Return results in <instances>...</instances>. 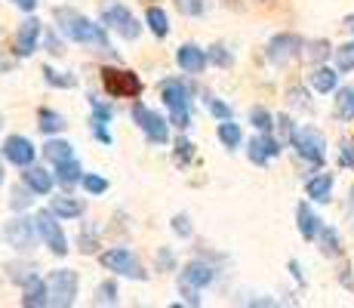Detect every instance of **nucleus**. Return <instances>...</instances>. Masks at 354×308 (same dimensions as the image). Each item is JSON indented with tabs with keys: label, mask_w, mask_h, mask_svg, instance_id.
Returning <instances> with one entry per match:
<instances>
[{
	"label": "nucleus",
	"mask_w": 354,
	"mask_h": 308,
	"mask_svg": "<svg viewBox=\"0 0 354 308\" xmlns=\"http://www.w3.org/2000/svg\"><path fill=\"white\" fill-rule=\"evenodd\" d=\"M53 19H56V28L62 37L74 40V44L93 46V50H99V53H111V40H108V34H105V25H96L80 10H74V6H56Z\"/></svg>",
	"instance_id": "nucleus-1"
},
{
	"label": "nucleus",
	"mask_w": 354,
	"mask_h": 308,
	"mask_svg": "<svg viewBox=\"0 0 354 308\" xmlns=\"http://www.w3.org/2000/svg\"><path fill=\"white\" fill-rule=\"evenodd\" d=\"M160 99L163 105L169 108V123L179 129H185L188 123H192V93H188V87L182 84V80L169 78L160 84Z\"/></svg>",
	"instance_id": "nucleus-2"
},
{
	"label": "nucleus",
	"mask_w": 354,
	"mask_h": 308,
	"mask_svg": "<svg viewBox=\"0 0 354 308\" xmlns=\"http://www.w3.org/2000/svg\"><path fill=\"white\" fill-rule=\"evenodd\" d=\"M102 84L111 99H139L142 78L129 68H102Z\"/></svg>",
	"instance_id": "nucleus-3"
},
{
	"label": "nucleus",
	"mask_w": 354,
	"mask_h": 308,
	"mask_svg": "<svg viewBox=\"0 0 354 308\" xmlns=\"http://www.w3.org/2000/svg\"><path fill=\"white\" fill-rule=\"evenodd\" d=\"M99 262L105 265L108 271H114L118 278H133V280H148V271L145 265L136 259L133 250H127V246H111V250H105L99 256Z\"/></svg>",
	"instance_id": "nucleus-4"
},
{
	"label": "nucleus",
	"mask_w": 354,
	"mask_h": 308,
	"mask_svg": "<svg viewBox=\"0 0 354 308\" xmlns=\"http://www.w3.org/2000/svg\"><path fill=\"white\" fill-rule=\"evenodd\" d=\"M133 120H136V127L145 133V139L151 142V145H167L169 142V123H167L163 114L154 111V108L136 102L133 105Z\"/></svg>",
	"instance_id": "nucleus-5"
},
{
	"label": "nucleus",
	"mask_w": 354,
	"mask_h": 308,
	"mask_svg": "<svg viewBox=\"0 0 354 308\" xmlns=\"http://www.w3.org/2000/svg\"><path fill=\"white\" fill-rule=\"evenodd\" d=\"M290 145L296 148V154L302 161L315 163V167H321L326 157V142H324L321 129H315V127H296V133L290 136Z\"/></svg>",
	"instance_id": "nucleus-6"
},
{
	"label": "nucleus",
	"mask_w": 354,
	"mask_h": 308,
	"mask_svg": "<svg viewBox=\"0 0 354 308\" xmlns=\"http://www.w3.org/2000/svg\"><path fill=\"white\" fill-rule=\"evenodd\" d=\"M46 284H50V305H56V308L74 305V299H77V290H80L77 271H71V269H56V271H50Z\"/></svg>",
	"instance_id": "nucleus-7"
},
{
	"label": "nucleus",
	"mask_w": 354,
	"mask_h": 308,
	"mask_svg": "<svg viewBox=\"0 0 354 308\" xmlns=\"http://www.w3.org/2000/svg\"><path fill=\"white\" fill-rule=\"evenodd\" d=\"M34 225H37V235L44 246H50L53 256H68V237L62 231V222H59V216L53 213V210H40L37 216H34Z\"/></svg>",
	"instance_id": "nucleus-8"
},
{
	"label": "nucleus",
	"mask_w": 354,
	"mask_h": 308,
	"mask_svg": "<svg viewBox=\"0 0 354 308\" xmlns=\"http://www.w3.org/2000/svg\"><path fill=\"white\" fill-rule=\"evenodd\" d=\"M102 25H105L108 31H114L118 37H124V40H136L142 34V22L127 10L124 3H108L105 10H102Z\"/></svg>",
	"instance_id": "nucleus-9"
},
{
	"label": "nucleus",
	"mask_w": 354,
	"mask_h": 308,
	"mask_svg": "<svg viewBox=\"0 0 354 308\" xmlns=\"http://www.w3.org/2000/svg\"><path fill=\"white\" fill-rule=\"evenodd\" d=\"M302 46L305 44L299 34H290V31L274 34V37L268 40V46H265V59H268L271 65H290V62L302 53Z\"/></svg>",
	"instance_id": "nucleus-10"
},
{
	"label": "nucleus",
	"mask_w": 354,
	"mask_h": 308,
	"mask_svg": "<svg viewBox=\"0 0 354 308\" xmlns=\"http://www.w3.org/2000/svg\"><path fill=\"white\" fill-rule=\"evenodd\" d=\"M3 237H6V244L16 246V250L31 253L40 235H37V225H34V219H28V216H16V219H10V222H6Z\"/></svg>",
	"instance_id": "nucleus-11"
},
{
	"label": "nucleus",
	"mask_w": 354,
	"mask_h": 308,
	"mask_svg": "<svg viewBox=\"0 0 354 308\" xmlns=\"http://www.w3.org/2000/svg\"><path fill=\"white\" fill-rule=\"evenodd\" d=\"M40 37H44V22H40V19H34V16H28L22 25H19V31H16V56H22V59L34 56Z\"/></svg>",
	"instance_id": "nucleus-12"
},
{
	"label": "nucleus",
	"mask_w": 354,
	"mask_h": 308,
	"mask_svg": "<svg viewBox=\"0 0 354 308\" xmlns=\"http://www.w3.org/2000/svg\"><path fill=\"white\" fill-rule=\"evenodd\" d=\"M3 157L12 163V167H31L34 157H37V148L31 145L28 136H6L3 142Z\"/></svg>",
	"instance_id": "nucleus-13"
},
{
	"label": "nucleus",
	"mask_w": 354,
	"mask_h": 308,
	"mask_svg": "<svg viewBox=\"0 0 354 308\" xmlns=\"http://www.w3.org/2000/svg\"><path fill=\"white\" fill-rule=\"evenodd\" d=\"M277 154H281V142L271 139V133H262V136H256V139L247 142V157L256 163V167H265V163Z\"/></svg>",
	"instance_id": "nucleus-14"
},
{
	"label": "nucleus",
	"mask_w": 354,
	"mask_h": 308,
	"mask_svg": "<svg viewBox=\"0 0 354 308\" xmlns=\"http://www.w3.org/2000/svg\"><path fill=\"white\" fill-rule=\"evenodd\" d=\"M176 62H179V68L185 74H203V68L209 65V56H207V50H201L197 44H185L176 53Z\"/></svg>",
	"instance_id": "nucleus-15"
},
{
	"label": "nucleus",
	"mask_w": 354,
	"mask_h": 308,
	"mask_svg": "<svg viewBox=\"0 0 354 308\" xmlns=\"http://www.w3.org/2000/svg\"><path fill=\"white\" fill-rule=\"evenodd\" d=\"M216 275L219 271L213 269V265H207V262H201V259H192V262L182 269V275H179V280H185V284H192V287H209L216 280Z\"/></svg>",
	"instance_id": "nucleus-16"
},
{
	"label": "nucleus",
	"mask_w": 354,
	"mask_h": 308,
	"mask_svg": "<svg viewBox=\"0 0 354 308\" xmlns=\"http://www.w3.org/2000/svg\"><path fill=\"white\" fill-rule=\"evenodd\" d=\"M296 225H299V235L305 237V241H317V235H321V216L311 210V203H299L296 207Z\"/></svg>",
	"instance_id": "nucleus-17"
},
{
	"label": "nucleus",
	"mask_w": 354,
	"mask_h": 308,
	"mask_svg": "<svg viewBox=\"0 0 354 308\" xmlns=\"http://www.w3.org/2000/svg\"><path fill=\"white\" fill-rule=\"evenodd\" d=\"M22 305H28V308L50 305V284L40 275H34L28 284H22Z\"/></svg>",
	"instance_id": "nucleus-18"
},
{
	"label": "nucleus",
	"mask_w": 354,
	"mask_h": 308,
	"mask_svg": "<svg viewBox=\"0 0 354 308\" xmlns=\"http://www.w3.org/2000/svg\"><path fill=\"white\" fill-rule=\"evenodd\" d=\"M22 179L25 185L34 191V194H50L53 191V185H56V173H46L44 167H25V173H22Z\"/></svg>",
	"instance_id": "nucleus-19"
},
{
	"label": "nucleus",
	"mask_w": 354,
	"mask_h": 308,
	"mask_svg": "<svg viewBox=\"0 0 354 308\" xmlns=\"http://www.w3.org/2000/svg\"><path fill=\"white\" fill-rule=\"evenodd\" d=\"M50 210H53V213H56L59 219H80V216H84V210H86V203L80 201V197L65 194V197H53Z\"/></svg>",
	"instance_id": "nucleus-20"
},
{
	"label": "nucleus",
	"mask_w": 354,
	"mask_h": 308,
	"mask_svg": "<svg viewBox=\"0 0 354 308\" xmlns=\"http://www.w3.org/2000/svg\"><path fill=\"white\" fill-rule=\"evenodd\" d=\"M56 182L62 185V188H74V185L84 182V167H80L74 157H68V161L56 163Z\"/></svg>",
	"instance_id": "nucleus-21"
},
{
	"label": "nucleus",
	"mask_w": 354,
	"mask_h": 308,
	"mask_svg": "<svg viewBox=\"0 0 354 308\" xmlns=\"http://www.w3.org/2000/svg\"><path fill=\"white\" fill-rule=\"evenodd\" d=\"M336 80H339V74L333 71V68H326V65H315L311 68V74H308V84H311V90L315 93H333L336 90Z\"/></svg>",
	"instance_id": "nucleus-22"
},
{
	"label": "nucleus",
	"mask_w": 354,
	"mask_h": 308,
	"mask_svg": "<svg viewBox=\"0 0 354 308\" xmlns=\"http://www.w3.org/2000/svg\"><path fill=\"white\" fill-rule=\"evenodd\" d=\"M305 191H308V197H311V201H317V203L333 201V176L330 173L315 176V179L305 182Z\"/></svg>",
	"instance_id": "nucleus-23"
},
{
	"label": "nucleus",
	"mask_w": 354,
	"mask_h": 308,
	"mask_svg": "<svg viewBox=\"0 0 354 308\" xmlns=\"http://www.w3.org/2000/svg\"><path fill=\"white\" fill-rule=\"evenodd\" d=\"M65 127H68V120L59 111H53V108H40L37 111V129L44 136H56V133H62Z\"/></svg>",
	"instance_id": "nucleus-24"
},
{
	"label": "nucleus",
	"mask_w": 354,
	"mask_h": 308,
	"mask_svg": "<svg viewBox=\"0 0 354 308\" xmlns=\"http://www.w3.org/2000/svg\"><path fill=\"white\" fill-rule=\"evenodd\" d=\"M68 157H74L71 142H65V139H50V142H44V161H50L53 167H56V163H62V161H68Z\"/></svg>",
	"instance_id": "nucleus-25"
},
{
	"label": "nucleus",
	"mask_w": 354,
	"mask_h": 308,
	"mask_svg": "<svg viewBox=\"0 0 354 308\" xmlns=\"http://www.w3.org/2000/svg\"><path fill=\"white\" fill-rule=\"evenodd\" d=\"M216 136H219V142L225 148H241V142H243V133H241V123H234V120H219V129H216Z\"/></svg>",
	"instance_id": "nucleus-26"
},
{
	"label": "nucleus",
	"mask_w": 354,
	"mask_h": 308,
	"mask_svg": "<svg viewBox=\"0 0 354 308\" xmlns=\"http://www.w3.org/2000/svg\"><path fill=\"white\" fill-rule=\"evenodd\" d=\"M317 246H321L324 256H342V241H339V231L333 225H324L321 235H317Z\"/></svg>",
	"instance_id": "nucleus-27"
},
{
	"label": "nucleus",
	"mask_w": 354,
	"mask_h": 308,
	"mask_svg": "<svg viewBox=\"0 0 354 308\" xmlns=\"http://www.w3.org/2000/svg\"><path fill=\"white\" fill-rule=\"evenodd\" d=\"M40 74H44V80L50 87H56V90H74V87H77V78H74L71 71H56V68L46 65Z\"/></svg>",
	"instance_id": "nucleus-28"
},
{
	"label": "nucleus",
	"mask_w": 354,
	"mask_h": 308,
	"mask_svg": "<svg viewBox=\"0 0 354 308\" xmlns=\"http://www.w3.org/2000/svg\"><path fill=\"white\" fill-rule=\"evenodd\" d=\"M145 25L154 34H158V37H167V34H169V16H167V10H160V6H148Z\"/></svg>",
	"instance_id": "nucleus-29"
},
{
	"label": "nucleus",
	"mask_w": 354,
	"mask_h": 308,
	"mask_svg": "<svg viewBox=\"0 0 354 308\" xmlns=\"http://www.w3.org/2000/svg\"><path fill=\"white\" fill-rule=\"evenodd\" d=\"M336 118L339 120H354V87H342L336 93Z\"/></svg>",
	"instance_id": "nucleus-30"
},
{
	"label": "nucleus",
	"mask_w": 354,
	"mask_h": 308,
	"mask_svg": "<svg viewBox=\"0 0 354 308\" xmlns=\"http://www.w3.org/2000/svg\"><path fill=\"white\" fill-rule=\"evenodd\" d=\"M250 123H253L259 133H271V129L277 127L274 118H271V111H268V108H262V105H256L253 111H250Z\"/></svg>",
	"instance_id": "nucleus-31"
},
{
	"label": "nucleus",
	"mask_w": 354,
	"mask_h": 308,
	"mask_svg": "<svg viewBox=\"0 0 354 308\" xmlns=\"http://www.w3.org/2000/svg\"><path fill=\"white\" fill-rule=\"evenodd\" d=\"M96 296L102 305H118L120 302V290H118V280H102L96 287Z\"/></svg>",
	"instance_id": "nucleus-32"
},
{
	"label": "nucleus",
	"mask_w": 354,
	"mask_h": 308,
	"mask_svg": "<svg viewBox=\"0 0 354 308\" xmlns=\"http://www.w3.org/2000/svg\"><path fill=\"white\" fill-rule=\"evenodd\" d=\"M154 265H158V271H163V275H169V271H176L179 259H176V253L169 250V246H160V250L154 253Z\"/></svg>",
	"instance_id": "nucleus-33"
},
{
	"label": "nucleus",
	"mask_w": 354,
	"mask_h": 308,
	"mask_svg": "<svg viewBox=\"0 0 354 308\" xmlns=\"http://www.w3.org/2000/svg\"><path fill=\"white\" fill-rule=\"evenodd\" d=\"M173 6L182 12V16H192V19H197V16H203L207 12V0H173Z\"/></svg>",
	"instance_id": "nucleus-34"
},
{
	"label": "nucleus",
	"mask_w": 354,
	"mask_h": 308,
	"mask_svg": "<svg viewBox=\"0 0 354 308\" xmlns=\"http://www.w3.org/2000/svg\"><path fill=\"white\" fill-rule=\"evenodd\" d=\"M336 71H354V40L336 50Z\"/></svg>",
	"instance_id": "nucleus-35"
},
{
	"label": "nucleus",
	"mask_w": 354,
	"mask_h": 308,
	"mask_svg": "<svg viewBox=\"0 0 354 308\" xmlns=\"http://www.w3.org/2000/svg\"><path fill=\"white\" fill-rule=\"evenodd\" d=\"M84 191L86 194H105L108 191V179L105 176H99V173H84Z\"/></svg>",
	"instance_id": "nucleus-36"
},
{
	"label": "nucleus",
	"mask_w": 354,
	"mask_h": 308,
	"mask_svg": "<svg viewBox=\"0 0 354 308\" xmlns=\"http://www.w3.org/2000/svg\"><path fill=\"white\" fill-rule=\"evenodd\" d=\"M169 228H173L179 237H192V235H194L192 216H185V213H176V216H173V222H169Z\"/></svg>",
	"instance_id": "nucleus-37"
},
{
	"label": "nucleus",
	"mask_w": 354,
	"mask_h": 308,
	"mask_svg": "<svg viewBox=\"0 0 354 308\" xmlns=\"http://www.w3.org/2000/svg\"><path fill=\"white\" fill-rule=\"evenodd\" d=\"M86 99H90V108H93V118H99V120H108L111 123V118H114V108L111 105H105V102L99 99V96H86Z\"/></svg>",
	"instance_id": "nucleus-38"
},
{
	"label": "nucleus",
	"mask_w": 354,
	"mask_h": 308,
	"mask_svg": "<svg viewBox=\"0 0 354 308\" xmlns=\"http://www.w3.org/2000/svg\"><path fill=\"white\" fill-rule=\"evenodd\" d=\"M287 99H290L292 108H299V111H315V105L308 102V93L299 90V87H292V90L287 93Z\"/></svg>",
	"instance_id": "nucleus-39"
},
{
	"label": "nucleus",
	"mask_w": 354,
	"mask_h": 308,
	"mask_svg": "<svg viewBox=\"0 0 354 308\" xmlns=\"http://www.w3.org/2000/svg\"><path fill=\"white\" fill-rule=\"evenodd\" d=\"M207 56H209V62H213V65H219V68H228L231 62H234V56H231V53H228L222 44L209 46V53H207Z\"/></svg>",
	"instance_id": "nucleus-40"
},
{
	"label": "nucleus",
	"mask_w": 354,
	"mask_h": 308,
	"mask_svg": "<svg viewBox=\"0 0 354 308\" xmlns=\"http://www.w3.org/2000/svg\"><path fill=\"white\" fill-rule=\"evenodd\" d=\"M31 194H34V191L28 188V185H25V188H19V185H16V188H12V194H10L12 210H25V207H28V203H31Z\"/></svg>",
	"instance_id": "nucleus-41"
},
{
	"label": "nucleus",
	"mask_w": 354,
	"mask_h": 308,
	"mask_svg": "<svg viewBox=\"0 0 354 308\" xmlns=\"http://www.w3.org/2000/svg\"><path fill=\"white\" fill-rule=\"evenodd\" d=\"M179 293H182V302L185 305H201V287H192L185 280H179Z\"/></svg>",
	"instance_id": "nucleus-42"
},
{
	"label": "nucleus",
	"mask_w": 354,
	"mask_h": 308,
	"mask_svg": "<svg viewBox=\"0 0 354 308\" xmlns=\"http://www.w3.org/2000/svg\"><path fill=\"white\" fill-rule=\"evenodd\" d=\"M192 157H194V145L185 139V136H179V139H176V161H179V163H188Z\"/></svg>",
	"instance_id": "nucleus-43"
},
{
	"label": "nucleus",
	"mask_w": 354,
	"mask_h": 308,
	"mask_svg": "<svg viewBox=\"0 0 354 308\" xmlns=\"http://www.w3.org/2000/svg\"><path fill=\"white\" fill-rule=\"evenodd\" d=\"M339 167L354 170V139H345L342 145H339Z\"/></svg>",
	"instance_id": "nucleus-44"
},
{
	"label": "nucleus",
	"mask_w": 354,
	"mask_h": 308,
	"mask_svg": "<svg viewBox=\"0 0 354 308\" xmlns=\"http://www.w3.org/2000/svg\"><path fill=\"white\" fill-rule=\"evenodd\" d=\"M90 129H93V136L102 142V145H111V133H108V120H99V118H93L90 120Z\"/></svg>",
	"instance_id": "nucleus-45"
},
{
	"label": "nucleus",
	"mask_w": 354,
	"mask_h": 308,
	"mask_svg": "<svg viewBox=\"0 0 354 308\" xmlns=\"http://www.w3.org/2000/svg\"><path fill=\"white\" fill-rule=\"evenodd\" d=\"M207 105H209V114H213L216 120H228V118H231V105H228V102H222V99H209Z\"/></svg>",
	"instance_id": "nucleus-46"
},
{
	"label": "nucleus",
	"mask_w": 354,
	"mask_h": 308,
	"mask_svg": "<svg viewBox=\"0 0 354 308\" xmlns=\"http://www.w3.org/2000/svg\"><path fill=\"white\" fill-rule=\"evenodd\" d=\"M326 56H330V44H326V40H315V44L308 46V59L315 62V65L317 62H324Z\"/></svg>",
	"instance_id": "nucleus-47"
},
{
	"label": "nucleus",
	"mask_w": 354,
	"mask_h": 308,
	"mask_svg": "<svg viewBox=\"0 0 354 308\" xmlns=\"http://www.w3.org/2000/svg\"><path fill=\"white\" fill-rule=\"evenodd\" d=\"M277 127L283 129V136H287V142H290V136L296 133V123H292V120L287 118V114H283V118H277Z\"/></svg>",
	"instance_id": "nucleus-48"
},
{
	"label": "nucleus",
	"mask_w": 354,
	"mask_h": 308,
	"mask_svg": "<svg viewBox=\"0 0 354 308\" xmlns=\"http://www.w3.org/2000/svg\"><path fill=\"white\" fill-rule=\"evenodd\" d=\"M12 3H16L19 10H25V12H34V6H37V0H12Z\"/></svg>",
	"instance_id": "nucleus-49"
},
{
	"label": "nucleus",
	"mask_w": 354,
	"mask_h": 308,
	"mask_svg": "<svg viewBox=\"0 0 354 308\" xmlns=\"http://www.w3.org/2000/svg\"><path fill=\"white\" fill-rule=\"evenodd\" d=\"M290 271H292V278H296L299 284H305V278H302V269H299V262H296V259H292V262H290Z\"/></svg>",
	"instance_id": "nucleus-50"
},
{
	"label": "nucleus",
	"mask_w": 354,
	"mask_h": 308,
	"mask_svg": "<svg viewBox=\"0 0 354 308\" xmlns=\"http://www.w3.org/2000/svg\"><path fill=\"white\" fill-rule=\"evenodd\" d=\"M339 280H342L345 287H354V278H351V269H342V275H339Z\"/></svg>",
	"instance_id": "nucleus-51"
},
{
	"label": "nucleus",
	"mask_w": 354,
	"mask_h": 308,
	"mask_svg": "<svg viewBox=\"0 0 354 308\" xmlns=\"http://www.w3.org/2000/svg\"><path fill=\"white\" fill-rule=\"evenodd\" d=\"M345 28H351V31H354V16H345Z\"/></svg>",
	"instance_id": "nucleus-52"
},
{
	"label": "nucleus",
	"mask_w": 354,
	"mask_h": 308,
	"mask_svg": "<svg viewBox=\"0 0 354 308\" xmlns=\"http://www.w3.org/2000/svg\"><path fill=\"white\" fill-rule=\"evenodd\" d=\"M348 213H351V219H354V191H351V203H348Z\"/></svg>",
	"instance_id": "nucleus-53"
},
{
	"label": "nucleus",
	"mask_w": 354,
	"mask_h": 308,
	"mask_svg": "<svg viewBox=\"0 0 354 308\" xmlns=\"http://www.w3.org/2000/svg\"><path fill=\"white\" fill-rule=\"evenodd\" d=\"M0 185H3V161H0Z\"/></svg>",
	"instance_id": "nucleus-54"
}]
</instances>
